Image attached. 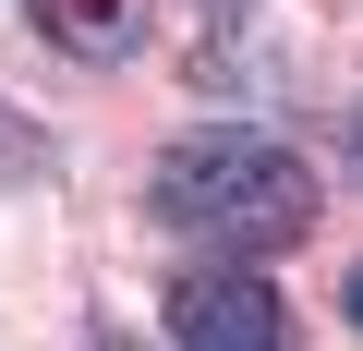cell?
Wrapping results in <instances>:
<instances>
[{
  "label": "cell",
  "mask_w": 363,
  "mask_h": 351,
  "mask_svg": "<svg viewBox=\"0 0 363 351\" xmlns=\"http://www.w3.org/2000/svg\"><path fill=\"white\" fill-rule=\"evenodd\" d=\"M157 230L182 243H218V267H267L291 243H315V157L279 145V133H182L145 182Z\"/></svg>",
  "instance_id": "6da1fadb"
},
{
  "label": "cell",
  "mask_w": 363,
  "mask_h": 351,
  "mask_svg": "<svg viewBox=\"0 0 363 351\" xmlns=\"http://www.w3.org/2000/svg\"><path fill=\"white\" fill-rule=\"evenodd\" d=\"M85 351H133V339H85Z\"/></svg>",
  "instance_id": "8992f818"
},
{
  "label": "cell",
  "mask_w": 363,
  "mask_h": 351,
  "mask_svg": "<svg viewBox=\"0 0 363 351\" xmlns=\"http://www.w3.org/2000/svg\"><path fill=\"white\" fill-rule=\"evenodd\" d=\"M25 25L61 49V61H133L157 37V0H25Z\"/></svg>",
  "instance_id": "3957f363"
},
{
  "label": "cell",
  "mask_w": 363,
  "mask_h": 351,
  "mask_svg": "<svg viewBox=\"0 0 363 351\" xmlns=\"http://www.w3.org/2000/svg\"><path fill=\"white\" fill-rule=\"evenodd\" d=\"M169 327H182V351H303L291 303L255 267H182L169 279Z\"/></svg>",
  "instance_id": "7a4b0ae2"
},
{
  "label": "cell",
  "mask_w": 363,
  "mask_h": 351,
  "mask_svg": "<svg viewBox=\"0 0 363 351\" xmlns=\"http://www.w3.org/2000/svg\"><path fill=\"white\" fill-rule=\"evenodd\" d=\"M339 303H351V339H363V267H351V291H339Z\"/></svg>",
  "instance_id": "277c9868"
},
{
  "label": "cell",
  "mask_w": 363,
  "mask_h": 351,
  "mask_svg": "<svg viewBox=\"0 0 363 351\" xmlns=\"http://www.w3.org/2000/svg\"><path fill=\"white\" fill-rule=\"evenodd\" d=\"M351 157H363V109H351Z\"/></svg>",
  "instance_id": "5b68a950"
}]
</instances>
